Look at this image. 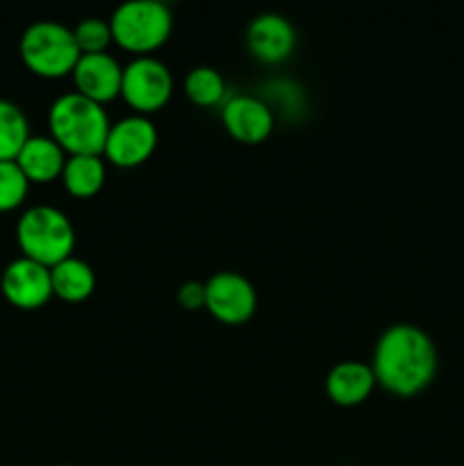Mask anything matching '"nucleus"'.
<instances>
[{"instance_id": "obj_1", "label": "nucleus", "mask_w": 464, "mask_h": 466, "mask_svg": "<svg viewBox=\"0 0 464 466\" xmlns=\"http://www.w3.org/2000/svg\"><path fill=\"white\" fill-rule=\"evenodd\" d=\"M439 355L432 337L412 323L389 326L376 341L371 369L376 382L394 396L421 394L435 380Z\"/></svg>"}, {"instance_id": "obj_2", "label": "nucleus", "mask_w": 464, "mask_h": 466, "mask_svg": "<svg viewBox=\"0 0 464 466\" xmlns=\"http://www.w3.org/2000/svg\"><path fill=\"white\" fill-rule=\"evenodd\" d=\"M48 126L50 137L71 157V155H103L112 123L103 105L71 91L59 96L50 105Z\"/></svg>"}, {"instance_id": "obj_3", "label": "nucleus", "mask_w": 464, "mask_h": 466, "mask_svg": "<svg viewBox=\"0 0 464 466\" xmlns=\"http://www.w3.org/2000/svg\"><path fill=\"white\" fill-rule=\"evenodd\" d=\"M16 241L23 258L53 268L55 264L73 258L76 230L62 209L50 205H35L25 209L16 223Z\"/></svg>"}, {"instance_id": "obj_4", "label": "nucleus", "mask_w": 464, "mask_h": 466, "mask_svg": "<svg viewBox=\"0 0 464 466\" xmlns=\"http://www.w3.org/2000/svg\"><path fill=\"white\" fill-rule=\"evenodd\" d=\"M21 59L25 68L44 80L73 76L82 53L71 27L55 21L32 23L21 36Z\"/></svg>"}, {"instance_id": "obj_5", "label": "nucleus", "mask_w": 464, "mask_h": 466, "mask_svg": "<svg viewBox=\"0 0 464 466\" xmlns=\"http://www.w3.org/2000/svg\"><path fill=\"white\" fill-rule=\"evenodd\" d=\"M112 39L118 48L148 57L162 48L173 30V16L159 0H130L116 7L109 18Z\"/></svg>"}, {"instance_id": "obj_6", "label": "nucleus", "mask_w": 464, "mask_h": 466, "mask_svg": "<svg viewBox=\"0 0 464 466\" xmlns=\"http://www.w3.org/2000/svg\"><path fill=\"white\" fill-rule=\"evenodd\" d=\"M173 94V76L155 57H135L123 68V86L121 96L135 114L148 116L159 112L164 105L171 100Z\"/></svg>"}, {"instance_id": "obj_7", "label": "nucleus", "mask_w": 464, "mask_h": 466, "mask_svg": "<svg viewBox=\"0 0 464 466\" xmlns=\"http://www.w3.org/2000/svg\"><path fill=\"white\" fill-rule=\"evenodd\" d=\"M205 309L226 326L250 321L257 309V291L253 282L235 271L214 273L205 282Z\"/></svg>"}, {"instance_id": "obj_8", "label": "nucleus", "mask_w": 464, "mask_h": 466, "mask_svg": "<svg viewBox=\"0 0 464 466\" xmlns=\"http://www.w3.org/2000/svg\"><path fill=\"white\" fill-rule=\"evenodd\" d=\"M155 148H157V127L148 116L132 114L112 123L103 155L114 167L136 168L148 162Z\"/></svg>"}, {"instance_id": "obj_9", "label": "nucleus", "mask_w": 464, "mask_h": 466, "mask_svg": "<svg viewBox=\"0 0 464 466\" xmlns=\"http://www.w3.org/2000/svg\"><path fill=\"white\" fill-rule=\"evenodd\" d=\"M0 291L9 305L18 309H39L53 299L50 268L27 258H18L7 264L0 278Z\"/></svg>"}, {"instance_id": "obj_10", "label": "nucleus", "mask_w": 464, "mask_h": 466, "mask_svg": "<svg viewBox=\"0 0 464 466\" xmlns=\"http://www.w3.org/2000/svg\"><path fill=\"white\" fill-rule=\"evenodd\" d=\"M221 121L227 135L241 144H262L273 132V112L255 96H232L223 103Z\"/></svg>"}, {"instance_id": "obj_11", "label": "nucleus", "mask_w": 464, "mask_h": 466, "mask_svg": "<svg viewBox=\"0 0 464 466\" xmlns=\"http://www.w3.org/2000/svg\"><path fill=\"white\" fill-rule=\"evenodd\" d=\"M246 44L262 64H282L296 48V30L282 14H259L246 32Z\"/></svg>"}, {"instance_id": "obj_12", "label": "nucleus", "mask_w": 464, "mask_h": 466, "mask_svg": "<svg viewBox=\"0 0 464 466\" xmlns=\"http://www.w3.org/2000/svg\"><path fill=\"white\" fill-rule=\"evenodd\" d=\"M73 82H76L77 94L85 98L98 105L112 103L121 96L123 66L109 53L82 55L73 71Z\"/></svg>"}, {"instance_id": "obj_13", "label": "nucleus", "mask_w": 464, "mask_h": 466, "mask_svg": "<svg viewBox=\"0 0 464 466\" xmlns=\"http://www.w3.org/2000/svg\"><path fill=\"white\" fill-rule=\"evenodd\" d=\"M376 385L371 364L346 360L335 364L328 373L326 394L339 408H358L373 394Z\"/></svg>"}, {"instance_id": "obj_14", "label": "nucleus", "mask_w": 464, "mask_h": 466, "mask_svg": "<svg viewBox=\"0 0 464 466\" xmlns=\"http://www.w3.org/2000/svg\"><path fill=\"white\" fill-rule=\"evenodd\" d=\"M14 162L18 164L30 185L32 182L45 185V182L62 177L64 167H66V153L59 148L53 137H30Z\"/></svg>"}, {"instance_id": "obj_15", "label": "nucleus", "mask_w": 464, "mask_h": 466, "mask_svg": "<svg viewBox=\"0 0 464 466\" xmlns=\"http://www.w3.org/2000/svg\"><path fill=\"white\" fill-rule=\"evenodd\" d=\"M50 282L53 296L62 299L64 303H82L94 294L96 273L85 259L68 258L50 268Z\"/></svg>"}, {"instance_id": "obj_16", "label": "nucleus", "mask_w": 464, "mask_h": 466, "mask_svg": "<svg viewBox=\"0 0 464 466\" xmlns=\"http://www.w3.org/2000/svg\"><path fill=\"white\" fill-rule=\"evenodd\" d=\"M105 162L100 155H71L64 167V189L76 198H91L105 185Z\"/></svg>"}, {"instance_id": "obj_17", "label": "nucleus", "mask_w": 464, "mask_h": 466, "mask_svg": "<svg viewBox=\"0 0 464 466\" xmlns=\"http://www.w3.org/2000/svg\"><path fill=\"white\" fill-rule=\"evenodd\" d=\"M30 139V126L18 105L0 98V162H14Z\"/></svg>"}, {"instance_id": "obj_18", "label": "nucleus", "mask_w": 464, "mask_h": 466, "mask_svg": "<svg viewBox=\"0 0 464 466\" xmlns=\"http://www.w3.org/2000/svg\"><path fill=\"white\" fill-rule=\"evenodd\" d=\"M226 80L212 66H196L185 77V94L198 107H217L226 100Z\"/></svg>"}, {"instance_id": "obj_19", "label": "nucleus", "mask_w": 464, "mask_h": 466, "mask_svg": "<svg viewBox=\"0 0 464 466\" xmlns=\"http://www.w3.org/2000/svg\"><path fill=\"white\" fill-rule=\"evenodd\" d=\"M30 182L23 176L16 162H0V212H12L21 208L27 198Z\"/></svg>"}, {"instance_id": "obj_20", "label": "nucleus", "mask_w": 464, "mask_h": 466, "mask_svg": "<svg viewBox=\"0 0 464 466\" xmlns=\"http://www.w3.org/2000/svg\"><path fill=\"white\" fill-rule=\"evenodd\" d=\"M73 35H76V44L82 55L107 53L109 44H114L109 21H103V18L96 16L85 18V21L77 23V25L73 27Z\"/></svg>"}, {"instance_id": "obj_21", "label": "nucleus", "mask_w": 464, "mask_h": 466, "mask_svg": "<svg viewBox=\"0 0 464 466\" xmlns=\"http://www.w3.org/2000/svg\"><path fill=\"white\" fill-rule=\"evenodd\" d=\"M205 299H207V296H205V282L189 280L185 282V285H180V289H177V303L185 309H189V312L203 309Z\"/></svg>"}, {"instance_id": "obj_22", "label": "nucleus", "mask_w": 464, "mask_h": 466, "mask_svg": "<svg viewBox=\"0 0 464 466\" xmlns=\"http://www.w3.org/2000/svg\"><path fill=\"white\" fill-rule=\"evenodd\" d=\"M62 466H68V464H62Z\"/></svg>"}]
</instances>
